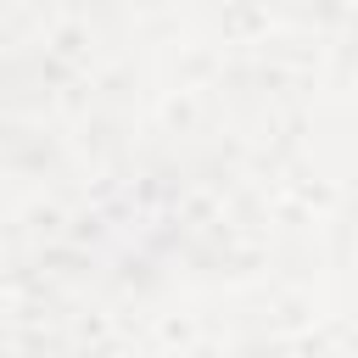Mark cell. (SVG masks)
Listing matches in <instances>:
<instances>
[]
</instances>
